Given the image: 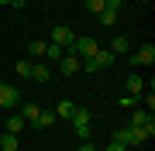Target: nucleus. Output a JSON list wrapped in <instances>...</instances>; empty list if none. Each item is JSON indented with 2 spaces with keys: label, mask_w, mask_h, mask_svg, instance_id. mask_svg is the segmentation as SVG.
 Instances as JSON below:
<instances>
[{
  "label": "nucleus",
  "mask_w": 155,
  "mask_h": 151,
  "mask_svg": "<svg viewBox=\"0 0 155 151\" xmlns=\"http://www.w3.org/2000/svg\"><path fill=\"white\" fill-rule=\"evenodd\" d=\"M110 52H114V55H124V52H127V38H124V34H117V38L110 41Z\"/></svg>",
  "instance_id": "nucleus-17"
},
{
  "label": "nucleus",
  "mask_w": 155,
  "mask_h": 151,
  "mask_svg": "<svg viewBox=\"0 0 155 151\" xmlns=\"http://www.w3.org/2000/svg\"><path fill=\"white\" fill-rule=\"evenodd\" d=\"M72 41H76V34H72L69 28H62V24H59L55 31H52V45H62V48H69Z\"/></svg>",
  "instance_id": "nucleus-7"
},
{
  "label": "nucleus",
  "mask_w": 155,
  "mask_h": 151,
  "mask_svg": "<svg viewBox=\"0 0 155 151\" xmlns=\"http://www.w3.org/2000/svg\"><path fill=\"white\" fill-rule=\"evenodd\" d=\"M97 17H100V24H107V28H110V24L117 21V11H107V7H104V11H100Z\"/></svg>",
  "instance_id": "nucleus-19"
},
{
  "label": "nucleus",
  "mask_w": 155,
  "mask_h": 151,
  "mask_svg": "<svg viewBox=\"0 0 155 151\" xmlns=\"http://www.w3.org/2000/svg\"><path fill=\"white\" fill-rule=\"evenodd\" d=\"M0 151H17V134H0Z\"/></svg>",
  "instance_id": "nucleus-16"
},
{
  "label": "nucleus",
  "mask_w": 155,
  "mask_h": 151,
  "mask_svg": "<svg viewBox=\"0 0 155 151\" xmlns=\"http://www.w3.org/2000/svg\"><path fill=\"white\" fill-rule=\"evenodd\" d=\"M24 4H28V0H11V7H14V11H24Z\"/></svg>",
  "instance_id": "nucleus-23"
},
{
  "label": "nucleus",
  "mask_w": 155,
  "mask_h": 151,
  "mask_svg": "<svg viewBox=\"0 0 155 151\" xmlns=\"http://www.w3.org/2000/svg\"><path fill=\"white\" fill-rule=\"evenodd\" d=\"M0 4H4V7H7V4H11V0H0Z\"/></svg>",
  "instance_id": "nucleus-26"
},
{
  "label": "nucleus",
  "mask_w": 155,
  "mask_h": 151,
  "mask_svg": "<svg viewBox=\"0 0 155 151\" xmlns=\"http://www.w3.org/2000/svg\"><path fill=\"white\" fill-rule=\"evenodd\" d=\"M24 124H28V120H24L21 113H11V117H7V124H4V127H7V134H17V131H24Z\"/></svg>",
  "instance_id": "nucleus-12"
},
{
  "label": "nucleus",
  "mask_w": 155,
  "mask_h": 151,
  "mask_svg": "<svg viewBox=\"0 0 155 151\" xmlns=\"http://www.w3.org/2000/svg\"><path fill=\"white\" fill-rule=\"evenodd\" d=\"M69 120H72V131H76L83 141L93 134V131H90V127H93V117H90V110H86V106H76V113H72Z\"/></svg>",
  "instance_id": "nucleus-1"
},
{
  "label": "nucleus",
  "mask_w": 155,
  "mask_h": 151,
  "mask_svg": "<svg viewBox=\"0 0 155 151\" xmlns=\"http://www.w3.org/2000/svg\"><path fill=\"white\" fill-rule=\"evenodd\" d=\"M79 151H97L93 144H90V141H83V148H79Z\"/></svg>",
  "instance_id": "nucleus-25"
},
{
  "label": "nucleus",
  "mask_w": 155,
  "mask_h": 151,
  "mask_svg": "<svg viewBox=\"0 0 155 151\" xmlns=\"http://www.w3.org/2000/svg\"><path fill=\"white\" fill-rule=\"evenodd\" d=\"M124 90H127V96H134V100H138V93L145 90L141 76H124Z\"/></svg>",
  "instance_id": "nucleus-10"
},
{
  "label": "nucleus",
  "mask_w": 155,
  "mask_h": 151,
  "mask_svg": "<svg viewBox=\"0 0 155 151\" xmlns=\"http://www.w3.org/2000/svg\"><path fill=\"white\" fill-rule=\"evenodd\" d=\"M0 124H4V120H0Z\"/></svg>",
  "instance_id": "nucleus-29"
},
{
  "label": "nucleus",
  "mask_w": 155,
  "mask_h": 151,
  "mask_svg": "<svg viewBox=\"0 0 155 151\" xmlns=\"http://www.w3.org/2000/svg\"><path fill=\"white\" fill-rule=\"evenodd\" d=\"M83 4H86L90 14H100V11H104V0H83Z\"/></svg>",
  "instance_id": "nucleus-21"
},
{
  "label": "nucleus",
  "mask_w": 155,
  "mask_h": 151,
  "mask_svg": "<svg viewBox=\"0 0 155 151\" xmlns=\"http://www.w3.org/2000/svg\"><path fill=\"white\" fill-rule=\"evenodd\" d=\"M55 120H59V117H55V110H41V113H38V120H35V127H52Z\"/></svg>",
  "instance_id": "nucleus-15"
},
{
  "label": "nucleus",
  "mask_w": 155,
  "mask_h": 151,
  "mask_svg": "<svg viewBox=\"0 0 155 151\" xmlns=\"http://www.w3.org/2000/svg\"><path fill=\"white\" fill-rule=\"evenodd\" d=\"M145 4H152V0H145Z\"/></svg>",
  "instance_id": "nucleus-27"
},
{
  "label": "nucleus",
  "mask_w": 155,
  "mask_h": 151,
  "mask_svg": "<svg viewBox=\"0 0 155 151\" xmlns=\"http://www.w3.org/2000/svg\"><path fill=\"white\" fill-rule=\"evenodd\" d=\"M0 83H4V79H0Z\"/></svg>",
  "instance_id": "nucleus-28"
},
{
  "label": "nucleus",
  "mask_w": 155,
  "mask_h": 151,
  "mask_svg": "<svg viewBox=\"0 0 155 151\" xmlns=\"http://www.w3.org/2000/svg\"><path fill=\"white\" fill-rule=\"evenodd\" d=\"M131 62H134V65H152V62H155V45H145V48H138V52L131 55Z\"/></svg>",
  "instance_id": "nucleus-8"
},
{
  "label": "nucleus",
  "mask_w": 155,
  "mask_h": 151,
  "mask_svg": "<svg viewBox=\"0 0 155 151\" xmlns=\"http://www.w3.org/2000/svg\"><path fill=\"white\" fill-rule=\"evenodd\" d=\"M97 41L93 38H76V41H72V45H69V52H72V55H76V58H93L97 55Z\"/></svg>",
  "instance_id": "nucleus-4"
},
{
  "label": "nucleus",
  "mask_w": 155,
  "mask_h": 151,
  "mask_svg": "<svg viewBox=\"0 0 155 151\" xmlns=\"http://www.w3.org/2000/svg\"><path fill=\"white\" fill-rule=\"evenodd\" d=\"M17 76H31V62H17Z\"/></svg>",
  "instance_id": "nucleus-22"
},
{
  "label": "nucleus",
  "mask_w": 155,
  "mask_h": 151,
  "mask_svg": "<svg viewBox=\"0 0 155 151\" xmlns=\"http://www.w3.org/2000/svg\"><path fill=\"white\" fill-rule=\"evenodd\" d=\"M28 79H35V83H48V79H52V69L45 65V62H31V76Z\"/></svg>",
  "instance_id": "nucleus-9"
},
{
  "label": "nucleus",
  "mask_w": 155,
  "mask_h": 151,
  "mask_svg": "<svg viewBox=\"0 0 155 151\" xmlns=\"http://www.w3.org/2000/svg\"><path fill=\"white\" fill-rule=\"evenodd\" d=\"M62 45H52V41H45V58H62Z\"/></svg>",
  "instance_id": "nucleus-18"
},
{
  "label": "nucleus",
  "mask_w": 155,
  "mask_h": 151,
  "mask_svg": "<svg viewBox=\"0 0 155 151\" xmlns=\"http://www.w3.org/2000/svg\"><path fill=\"white\" fill-rule=\"evenodd\" d=\"M93 62H97L100 69H110V65H114V52H110V48H97Z\"/></svg>",
  "instance_id": "nucleus-11"
},
{
  "label": "nucleus",
  "mask_w": 155,
  "mask_h": 151,
  "mask_svg": "<svg viewBox=\"0 0 155 151\" xmlns=\"http://www.w3.org/2000/svg\"><path fill=\"white\" fill-rule=\"evenodd\" d=\"M38 113H41V106H38V103H24V106H21V117H24V120H31V124L38 120Z\"/></svg>",
  "instance_id": "nucleus-14"
},
{
  "label": "nucleus",
  "mask_w": 155,
  "mask_h": 151,
  "mask_svg": "<svg viewBox=\"0 0 155 151\" xmlns=\"http://www.w3.org/2000/svg\"><path fill=\"white\" fill-rule=\"evenodd\" d=\"M72 113H76V103H69V100H62V103H55V117H62V120H69Z\"/></svg>",
  "instance_id": "nucleus-13"
},
{
  "label": "nucleus",
  "mask_w": 155,
  "mask_h": 151,
  "mask_svg": "<svg viewBox=\"0 0 155 151\" xmlns=\"http://www.w3.org/2000/svg\"><path fill=\"white\" fill-rule=\"evenodd\" d=\"M17 100H21V93L14 90V86H7V83H0V106H17Z\"/></svg>",
  "instance_id": "nucleus-6"
},
{
  "label": "nucleus",
  "mask_w": 155,
  "mask_h": 151,
  "mask_svg": "<svg viewBox=\"0 0 155 151\" xmlns=\"http://www.w3.org/2000/svg\"><path fill=\"white\" fill-rule=\"evenodd\" d=\"M28 52H31L35 58H41V55H45V41H31V45H28Z\"/></svg>",
  "instance_id": "nucleus-20"
},
{
  "label": "nucleus",
  "mask_w": 155,
  "mask_h": 151,
  "mask_svg": "<svg viewBox=\"0 0 155 151\" xmlns=\"http://www.w3.org/2000/svg\"><path fill=\"white\" fill-rule=\"evenodd\" d=\"M104 151H124V144H114V141H110V144H107Z\"/></svg>",
  "instance_id": "nucleus-24"
},
{
  "label": "nucleus",
  "mask_w": 155,
  "mask_h": 151,
  "mask_svg": "<svg viewBox=\"0 0 155 151\" xmlns=\"http://www.w3.org/2000/svg\"><path fill=\"white\" fill-rule=\"evenodd\" d=\"M127 127H134V131H141L145 137H152V134H155V117H152L148 110H134V113H131V124H127Z\"/></svg>",
  "instance_id": "nucleus-2"
},
{
  "label": "nucleus",
  "mask_w": 155,
  "mask_h": 151,
  "mask_svg": "<svg viewBox=\"0 0 155 151\" xmlns=\"http://www.w3.org/2000/svg\"><path fill=\"white\" fill-rule=\"evenodd\" d=\"M79 62H83V58H76V55H72V52L66 48V52H62V58H59L62 76H76V72H79Z\"/></svg>",
  "instance_id": "nucleus-5"
},
{
  "label": "nucleus",
  "mask_w": 155,
  "mask_h": 151,
  "mask_svg": "<svg viewBox=\"0 0 155 151\" xmlns=\"http://www.w3.org/2000/svg\"><path fill=\"white\" fill-rule=\"evenodd\" d=\"M145 137L141 131H134V127H121V131H114V144H124V148H138V144H145Z\"/></svg>",
  "instance_id": "nucleus-3"
}]
</instances>
